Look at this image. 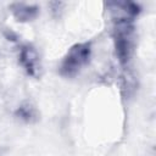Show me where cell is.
I'll use <instances>...</instances> for the list:
<instances>
[{
    "label": "cell",
    "mask_w": 156,
    "mask_h": 156,
    "mask_svg": "<svg viewBox=\"0 0 156 156\" xmlns=\"http://www.w3.org/2000/svg\"><path fill=\"white\" fill-rule=\"evenodd\" d=\"M15 116L24 123H33L38 119V111L30 102L27 101V102L21 104L16 108Z\"/></svg>",
    "instance_id": "5"
},
{
    "label": "cell",
    "mask_w": 156,
    "mask_h": 156,
    "mask_svg": "<svg viewBox=\"0 0 156 156\" xmlns=\"http://www.w3.org/2000/svg\"><path fill=\"white\" fill-rule=\"evenodd\" d=\"M112 12V38L116 56L122 66H127L132 60L135 45V18L118 11Z\"/></svg>",
    "instance_id": "1"
},
{
    "label": "cell",
    "mask_w": 156,
    "mask_h": 156,
    "mask_svg": "<svg viewBox=\"0 0 156 156\" xmlns=\"http://www.w3.org/2000/svg\"><path fill=\"white\" fill-rule=\"evenodd\" d=\"M18 63L23 71L33 78H39L41 74V60L38 50L30 43L18 45Z\"/></svg>",
    "instance_id": "3"
},
{
    "label": "cell",
    "mask_w": 156,
    "mask_h": 156,
    "mask_svg": "<svg viewBox=\"0 0 156 156\" xmlns=\"http://www.w3.org/2000/svg\"><path fill=\"white\" fill-rule=\"evenodd\" d=\"M91 43L82 41L73 44L58 63V74L65 78H73L87 67L91 58Z\"/></svg>",
    "instance_id": "2"
},
{
    "label": "cell",
    "mask_w": 156,
    "mask_h": 156,
    "mask_svg": "<svg viewBox=\"0 0 156 156\" xmlns=\"http://www.w3.org/2000/svg\"><path fill=\"white\" fill-rule=\"evenodd\" d=\"M12 16L18 22H29L38 17L39 7L34 4L27 2H13L9 6Z\"/></svg>",
    "instance_id": "4"
}]
</instances>
